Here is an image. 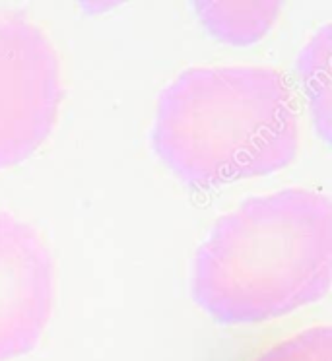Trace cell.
I'll return each mask as SVG.
<instances>
[{"instance_id":"cell-3","label":"cell","mask_w":332,"mask_h":361,"mask_svg":"<svg viewBox=\"0 0 332 361\" xmlns=\"http://www.w3.org/2000/svg\"><path fill=\"white\" fill-rule=\"evenodd\" d=\"M61 99L53 45L24 16L0 12V169L25 161L47 140Z\"/></svg>"},{"instance_id":"cell-1","label":"cell","mask_w":332,"mask_h":361,"mask_svg":"<svg viewBox=\"0 0 332 361\" xmlns=\"http://www.w3.org/2000/svg\"><path fill=\"white\" fill-rule=\"evenodd\" d=\"M331 282V198L285 189L216 221L195 257L190 291L216 321L254 324L323 299Z\"/></svg>"},{"instance_id":"cell-2","label":"cell","mask_w":332,"mask_h":361,"mask_svg":"<svg viewBox=\"0 0 332 361\" xmlns=\"http://www.w3.org/2000/svg\"><path fill=\"white\" fill-rule=\"evenodd\" d=\"M152 146L195 189L280 171L300 146L292 87L269 66L185 71L159 95Z\"/></svg>"},{"instance_id":"cell-4","label":"cell","mask_w":332,"mask_h":361,"mask_svg":"<svg viewBox=\"0 0 332 361\" xmlns=\"http://www.w3.org/2000/svg\"><path fill=\"white\" fill-rule=\"evenodd\" d=\"M53 260L37 231L0 212V361L32 352L51 319Z\"/></svg>"},{"instance_id":"cell-6","label":"cell","mask_w":332,"mask_h":361,"mask_svg":"<svg viewBox=\"0 0 332 361\" xmlns=\"http://www.w3.org/2000/svg\"><path fill=\"white\" fill-rule=\"evenodd\" d=\"M331 25L326 24L309 41L297 59L311 115L324 140L331 138Z\"/></svg>"},{"instance_id":"cell-7","label":"cell","mask_w":332,"mask_h":361,"mask_svg":"<svg viewBox=\"0 0 332 361\" xmlns=\"http://www.w3.org/2000/svg\"><path fill=\"white\" fill-rule=\"evenodd\" d=\"M257 361H332L331 326H315L272 345Z\"/></svg>"},{"instance_id":"cell-5","label":"cell","mask_w":332,"mask_h":361,"mask_svg":"<svg viewBox=\"0 0 332 361\" xmlns=\"http://www.w3.org/2000/svg\"><path fill=\"white\" fill-rule=\"evenodd\" d=\"M200 22L220 41L249 45L269 32L280 14L278 2H197Z\"/></svg>"}]
</instances>
